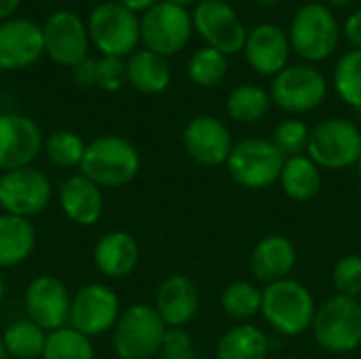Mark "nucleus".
<instances>
[{
    "instance_id": "obj_46",
    "label": "nucleus",
    "mask_w": 361,
    "mask_h": 359,
    "mask_svg": "<svg viewBox=\"0 0 361 359\" xmlns=\"http://www.w3.org/2000/svg\"><path fill=\"white\" fill-rule=\"evenodd\" d=\"M0 359H11L8 353H6V349H4V345H2V341H0Z\"/></svg>"
},
{
    "instance_id": "obj_31",
    "label": "nucleus",
    "mask_w": 361,
    "mask_h": 359,
    "mask_svg": "<svg viewBox=\"0 0 361 359\" xmlns=\"http://www.w3.org/2000/svg\"><path fill=\"white\" fill-rule=\"evenodd\" d=\"M42 359H95V347L89 336L66 326L49 332Z\"/></svg>"
},
{
    "instance_id": "obj_8",
    "label": "nucleus",
    "mask_w": 361,
    "mask_h": 359,
    "mask_svg": "<svg viewBox=\"0 0 361 359\" xmlns=\"http://www.w3.org/2000/svg\"><path fill=\"white\" fill-rule=\"evenodd\" d=\"M89 38L104 57L131 55L140 38L137 15L121 2H104L89 17Z\"/></svg>"
},
{
    "instance_id": "obj_2",
    "label": "nucleus",
    "mask_w": 361,
    "mask_h": 359,
    "mask_svg": "<svg viewBox=\"0 0 361 359\" xmlns=\"http://www.w3.org/2000/svg\"><path fill=\"white\" fill-rule=\"evenodd\" d=\"M315 298L311 290L296 279H281L262 290V317L281 336L305 334L315 317Z\"/></svg>"
},
{
    "instance_id": "obj_42",
    "label": "nucleus",
    "mask_w": 361,
    "mask_h": 359,
    "mask_svg": "<svg viewBox=\"0 0 361 359\" xmlns=\"http://www.w3.org/2000/svg\"><path fill=\"white\" fill-rule=\"evenodd\" d=\"M17 6H19V0H0V19H6Z\"/></svg>"
},
{
    "instance_id": "obj_23",
    "label": "nucleus",
    "mask_w": 361,
    "mask_h": 359,
    "mask_svg": "<svg viewBox=\"0 0 361 359\" xmlns=\"http://www.w3.org/2000/svg\"><path fill=\"white\" fill-rule=\"evenodd\" d=\"M140 260V245L127 231L106 233L93 248V264L108 279L131 275Z\"/></svg>"
},
{
    "instance_id": "obj_28",
    "label": "nucleus",
    "mask_w": 361,
    "mask_h": 359,
    "mask_svg": "<svg viewBox=\"0 0 361 359\" xmlns=\"http://www.w3.org/2000/svg\"><path fill=\"white\" fill-rule=\"evenodd\" d=\"M47 336L49 332L25 317L8 324L0 341L11 359H42Z\"/></svg>"
},
{
    "instance_id": "obj_12",
    "label": "nucleus",
    "mask_w": 361,
    "mask_h": 359,
    "mask_svg": "<svg viewBox=\"0 0 361 359\" xmlns=\"http://www.w3.org/2000/svg\"><path fill=\"white\" fill-rule=\"evenodd\" d=\"M328 93L324 74L309 63L286 66L271 83V102L286 112L315 110Z\"/></svg>"
},
{
    "instance_id": "obj_13",
    "label": "nucleus",
    "mask_w": 361,
    "mask_h": 359,
    "mask_svg": "<svg viewBox=\"0 0 361 359\" xmlns=\"http://www.w3.org/2000/svg\"><path fill=\"white\" fill-rule=\"evenodd\" d=\"M192 25L207 47L233 55L245 49L247 30L237 11L224 0H201L192 11Z\"/></svg>"
},
{
    "instance_id": "obj_10",
    "label": "nucleus",
    "mask_w": 361,
    "mask_h": 359,
    "mask_svg": "<svg viewBox=\"0 0 361 359\" xmlns=\"http://www.w3.org/2000/svg\"><path fill=\"white\" fill-rule=\"evenodd\" d=\"M51 197V180L32 165L0 174V209L4 214L32 220L49 207Z\"/></svg>"
},
{
    "instance_id": "obj_43",
    "label": "nucleus",
    "mask_w": 361,
    "mask_h": 359,
    "mask_svg": "<svg viewBox=\"0 0 361 359\" xmlns=\"http://www.w3.org/2000/svg\"><path fill=\"white\" fill-rule=\"evenodd\" d=\"M169 2H173V4H178V6L186 8V6H190V4H195V2H199V0H169Z\"/></svg>"
},
{
    "instance_id": "obj_38",
    "label": "nucleus",
    "mask_w": 361,
    "mask_h": 359,
    "mask_svg": "<svg viewBox=\"0 0 361 359\" xmlns=\"http://www.w3.org/2000/svg\"><path fill=\"white\" fill-rule=\"evenodd\" d=\"M161 359H199L197 351L192 349L190 334L184 328H167L163 347H161Z\"/></svg>"
},
{
    "instance_id": "obj_45",
    "label": "nucleus",
    "mask_w": 361,
    "mask_h": 359,
    "mask_svg": "<svg viewBox=\"0 0 361 359\" xmlns=\"http://www.w3.org/2000/svg\"><path fill=\"white\" fill-rule=\"evenodd\" d=\"M4 294H6V284H4V277L0 273V303L4 300Z\"/></svg>"
},
{
    "instance_id": "obj_19",
    "label": "nucleus",
    "mask_w": 361,
    "mask_h": 359,
    "mask_svg": "<svg viewBox=\"0 0 361 359\" xmlns=\"http://www.w3.org/2000/svg\"><path fill=\"white\" fill-rule=\"evenodd\" d=\"M245 59L254 72L262 76H277L290 59V36L275 23H258L247 32Z\"/></svg>"
},
{
    "instance_id": "obj_14",
    "label": "nucleus",
    "mask_w": 361,
    "mask_h": 359,
    "mask_svg": "<svg viewBox=\"0 0 361 359\" xmlns=\"http://www.w3.org/2000/svg\"><path fill=\"white\" fill-rule=\"evenodd\" d=\"M72 296L66 284L55 275H38L23 292L25 317L44 332H55L68 326Z\"/></svg>"
},
{
    "instance_id": "obj_11",
    "label": "nucleus",
    "mask_w": 361,
    "mask_h": 359,
    "mask_svg": "<svg viewBox=\"0 0 361 359\" xmlns=\"http://www.w3.org/2000/svg\"><path fill=\"white\" fill-rule=\"evenodd\" d=\"M121 313V300L110 286L89 284L72 296L68 326L89 339H95L112 332Z\"/></svg>"
},
{
    "instance_id": "obj_27",
    "label": "nucleus",
    "mask_w": 361,
    "mask_h": 359,
    "mask_svg": "<svg viewBox=\"0 0 361 359\" xmlns=\"http://www.w3.org/2000/svg\"><path fill=\"white\" fill-rule=\"evenodd\" d=\"M279 182L292 201H309L322 188V171L307 154H298L286 159Z\"/></svg>"
},
{
    "instance_id": "obj_16",
    "label": "nucleus",
    "mask_w": 361,
    "mask_h": 359,
    "mask_svg": "<svg viewBox=\"0 0 361 359\" xmlns=\"http://www.w3.org/2000/svg\"><path fill=\"white\" fill-rule=\"evenodd\" d=\"M42 36H44V51L55 63L74 68L82 59H87L89 34L82 19L76 13L72 11L53 13L42 25Z\"/></svg>"
},
{
    "instance_id": "obj_32",
    "label": "nucleus",
    "mask_w": 361,
    "mask_h": 359,
    "mask_svg": "<svg viewBox=\"0 0 361 359\" xmlns=\"http://www.w3.org/2000/svg\"><path fill=\"white\" fill-rule=\"evenodd\" d=\"M42 150L51 165H55L59 169H74V167H80L87 144L82 142V138L78 133L59 129V131H53L44 140Z\"/></svg>"
},
{
    "instance_id": "obj_21",
    "label": "nucleus",
    "mask_w": 361,
    "mask_h": 359,
    "mask_svg": "<svg viewBox=\"0 0 361 359\" xmlns=\"http://www.w3.org/2000/svg\"><path fill=\"white\" fill-rule=\"evenodd\" d=\"M199 290L186 275L167 277L154 296V309L167 328H184L199 311Z\"/></svg>"
},
{
    "instance_id": "obj_9",
    "label": "nucleus",
    "mask_w": 361,
    "mask_h": 359,
    "mask_svg": "<svg viewBox=\"0 0 361 359\" xmlns=\"http://www.w3.org/2000/svg\"><path fill=\"white\" fill-rule=\"evenodd\" d=\"M192 28V15L186 8L165 0L144 13L140 19V38L148 51L167 57L188 44Z\"/></svg>"
},
{
    "instance_id": "obj_40",
    "label": "nucleus",
    "mask_w": 361,
    "mask_h": 359,
    "mask_svg": "<svg viewBox=\"0 0 361 359\" xmlns=\"http://www.w3.org/2000/svg\"><path fill=\"white\" fill-rule=\"evenodd\" d=\"M345 36L353 44V49H361V8L351 13L345 21Z\"/></svg>"
},
{
    "instance_id": "obj_4",
    "label": "nucleus",
    "mask_w": 361,
    "mask_h": 359,
    "mask_svg": "<svg viewBox=\"0 0 361 359\" xmlns=\"http://www.w3.org/2000/svg\"><path fill=\"white\" fill-rule=\"evenodd\" d=\"M317 345L330 353H349L361 345V300L332 296L322 303L311 324Z\"/></svg>"
},
{
    "instance_id": "obj_18",
    "label": "nucleus",
    "mask_w": 361,
    "mask_h": 359,
    "mask_svg": "<svg viewBox=\"0 0 361 359\" xmlns=\"http://www.w3.org/2000/svg\"><path fill=\"white\" fill-rule=\"evenodd\" d=\"M44 53L42 28L30 19H8L0 23V70H21Z\"/></svg>"
},
{
    "instance_id": "obj_36",
    "label": "nucleus",
    "mask_w": 361,
    "mask_h": 359,
    "mask_svg": "<svg viewBox=\"0 0 361 359\" xmlns=\"http://www.w3.org/2000/svg\"><path fill=\"white\" fill-rule=\"evenodd\" d=\"M332 286L336 294L360 298L361 296V256L349 254L343 256L332 271Z\"/></svg>"
},
{
    "instance_id": "obj_7",
    "label": "nucleus",
    "mask_w": 361,
    "mask_h": 359,
    "mask_svg": "<svg viewBox=\"0 0 361 359\" xmlns=\"http://www.w3.org/2000/svg\"><path fill=\"white\" fill-rule=\"evenodd\" d=\"M307 157L326 169H345L361 159V131L345 118H328L311 129Z\"/></svg>"
},
{
    "instance_id": "obj_22",
    "label": "nucleus",
    "mask_w": 361,
    "mask_h": 359,
    "mask_svg": "<svg viewBox=\"0 0 361 359\" xmlns=\"http://www.w3.org/2000/svg\"><path fill=\"white\" fill-rule=\"evenodd\" d=\"M296 267V248L283 235H269L260 239L250 254V271L262 284L288 279Z\"/></svg>"
},
{
    "instance_id": "obj_34",
    "label": "nucleus",
    "mask_w": 361,
    "mask_h": 359,
    "mask_svg": "<svg viewBox=\"0 0 361 359\" xmlns=\"http://www.w3.org/2000/svg\"><path fill=\"white\" fill-rule=\"evenodd\" d=\"M226 72H228L226 55L212 49V47L199 49L188 61V76L199 87H216V85H220L224 80Z\"/></svg>"
},
{
    "instance_id": "obj_37",
    "label": "nucleus",
    "mask_w": 361,
    "mask_h": 359,
    "mask_svg": "<svg viewBox=\"0 0 361 359\" xmlns=\"http://www.w3.org/2000/svg\"><path fill=\"white\" fill-rule=\"evenodd\" d=\"M127 83V63L118 57H102L97 59V80L95 87L102 91H118Z\"/></svg>"
},
{
    "instance_id": "obj_3",
    "label": "nucleus",
    "mask_w": 361,
    "mask_h": 359,
    "mask_svg": "<svg viewBox=\"0 0 361 359\" xmlns=\"http://www.w3.org/2000/svg\"><path fill=\"white\" fill-rule=\"evenodd\" d=\"M167 326L150 305L125 309L112 328V349L118 359L159 358Z\"/></svg>"
},
{
    "instance_id": "obj_25",
    "label": "nucleus",
    "mask_w": 361,
    "mask_h": 359,
    "mask_svg": "<svg viewBox=\"0 0 361 359\" xmlns=\"http://www.w3.org/2000/svg\"><path fill=\"white\" fill-rule=\"evenodd\" d=\"M271 339L254 324H239L226 330L218 345L216 359H267Z\"/></svg>"
},
{
    "instance_id": "obj_17",
    "label": "nucleus",
    "mask_w": 361,
    "mask_h": 359,
    "mask_svg": "<svg viewBox=\"0 0 361 359\" xmlns=\"http://www.w3.org/2000/svg\"><path fill=\"white\" fill-rule=\"evenodd\" d=\"M184 148L188 157L205 167H216L228 161L233 150V138L226 125L209 114L195 116L184 129Z\"/></svg>"
},
{
    "instance_id": "obj_33",
    "label": "nucleus",
    "mask_w": 361,
    "mask_h": 359,
    "mask_svg": "<svg viewBox=\"0 0 361 359\" xmlns=\"http://www.w3.org/2000/svg\"><path fill=\"white\" fill-rule=\"evenodd\" d=\"M334 89L345 104L361 110V49L347 51L334 68Z\"/></svg>"
},
{
    "instance_id": "obj_41",
    "label": "nucleus",
    "mask_w": 361,
    "mask_h": 359,
    "mask_svg": "<svg viewBox=\"0 0 361 359\" xmlns=\"http://www.w3.org/2000/svg\"><path fill=\"white\" fill-rule=\"evenodd\" d=\"M118 2L135 13V11H148V8H152L159 0H118Z\"/></svg>"
},
{
    "instance_id": "obj_6",
    "label": "nucleus",
    "mask_w": 361,
    "mask_h": 359,
    "mask_svg": "<svg viewBox=\"0 0 361 359\" xmlns=\"http://www.w3.org/2000/svg\"><path fill=\"white\" fill-rule=\"evenodd\" d=\"M283 163L286 157L271 140L247 138L233 146L226 167L239 186L260 190L279 180Z\"/></svg>"
},
{
    "instance_id": "obj_20",
    "label": "nucleus",
    "mask_w": 361,
    "mask_h": 359,
    "mask_svg": "<svg viewBox=\"0 0 361 359\" xmlns=\"http://www.w3.org/2000/svg\"><path fill=\"white\" fill-rule=\"evenodd\" d=\"M59 207L78 226H93L104 214L102 188L82 174L68 176L57 190Z\"/></svg>"
},
{
    "instance_id": "obj_24",
    "label": "nucleus",
    "mask_w": 361,
    "mask_h": 359,
    "mask_svg": "<svg viewBox=\"0 0 361 359\" xmlns=\"http://www.w3.org/2000/svg\"><path fill=\"white\" fill-rule=\"evenodd\" d=\"M36 248V231L27 218L0 212V269L25 262Z\"/></svg>"
},
{
    "instance_id": "obj_15",
    "label": "nucleus",
    "mask_w": 361,
    "mask_h": 359,
    "mask_svg": "<svg viewBox=\"0 0 361 359\" xmlns=\"http://www.w3.org/2000/svg\"><path fill=\"white\" fill-rule=\"evenodd\" d=\"M40 127L23 114H0V171L30 167L42 152Z\"/></svg>"
},
{
    "instance_id": "obj_30",
    "label": "nucleus",
    "mask_w": 361,
    "mask_h": 359,
    "mask_svg": "<svg viewBox=\"0 0 361 359\" xmlns=\"http://www.w3.org/2000/svg\"><path fill=\"white\" fill-rule=\"evenodd\" d=\"M222 311L239 322H247L262 309V290L250 281H233L220 294Z\"/></svg>"
},
{
    "instance_id": "obj_47",
    "label": "nucleus",
    "mask_w": 361,
    "mask_h": 359,
    "mask_svg": "<svg viewBox=\"0 0 361 359\" xmlns=\"http://www.w3.org/2000/svg\"><path fill=\"white\" fill-rule=\"evenodd\" d=\"M357 174H360V178H361V159L357 161Z\"/></svg>"
},
{
    "instance_id": "obj_44",
    "label": "nucleus",
    "mask_w": 361,
    "mask_h": 359,
    "mask_svg": "<svg viewBox=\"0 0 361 359\" xmlns=\"http://www.w3.org/2000/svg\"><path fill=\"white\" fill-rule=\"evenodd\" d=\"M351 0H328V4H332V6H336V8H343V6H347Z\"/></svg>"
},
{
    "instance_id": "obj_26",
    "label": "nucleus",
    "mask_w": 361,
    "mask_h": 359,
    "mask_svg": "<svg viewBox=\"0 0 361 359\" xmlns=\"http://www.w3.org/2000/svg\"><path fill=\"white\" fill-rule=\"evenodd\" d=\"M127 80L140 93H161L169 87L171 68L163 55H157L148 49L137 51L127 61Z\"/></svg>"
},
{
    "instance_id": "obj_29",
    "label": "nucleus",
    "mask_w": 361,
    "mask_h": 359,
    "mask_svg": "<svg viewBox=\"0 0 361 359\" xmlns=\"http://www.w3.org/2000/svg\"><path fill=\"white\" fill-rule=\"evenodd\" d=\"M271 108V95L258 85H239L226 97V112L233 121L252 125Z\"/></svg>"
},
{
    "instance_id": "obj_1",
    "label": "nucleus",
    "mask_w": 361,
    "mask_h": 359,
    "mask_svg": "<svg viewBox=\"0 0 361 359\" xmlns=\"http://www.w3.org/2000/svg\"><path fill=\"white\" fill-rule=\"evenodd\" d=\"M140 167V150L127 138L102 135L87 144L78 169L99 188H121L135 180Z\"/></svg>"
},
{
    "instance_id": "obj_35",
    "label": "nucleus",
    "mask_w": 361,
    "mask_h": 359,
    "mask_svg": "<svg viewBox=\"0 0 361 359\" xmlns=\"http://www.w3.org/2000/svg\"><path fill=\"white\" fill-rule=\"evenodd\" d=\"M309 135H311V129L302 121H298V118H286L283 123H279L275 127L271 142L279 148V152L286 159H290V157H298V154H305L307 152Z\"/></svg>"
},
{
    "instance_id": "obj_39",
    "label": "nucleus",
    "mask_w": 361,
    "mask_h": 359,
    "mask_svg": "<svg viewBox=\"0 0 361 359\" xmlns=\"http://www.w3.org/2000/svg\"><path fill=\"white\" fill-rule=\"evenodd\" d=\"M72 74H74V80L80 87H95V80H97V59H93V57L82 59L78 66L72 68Z\"/></svg>"
},
{
    "instance_id": "obj_5",
    "label": "nucleus",
    "mask_w": 361,
    "mask_h": 359,
    "mask_svg": "<svg viewBox=\"0 0 361 359\" xmlns=\"http://www.w3.org/2000/svg\"><path fill=\"white\" fill-rule=\"evenodd\" d=\"M341 40V28L334 13L322 2L300 6L290 25V47L305 61L328 59Z\"/></svg>"
}]
</instances>
